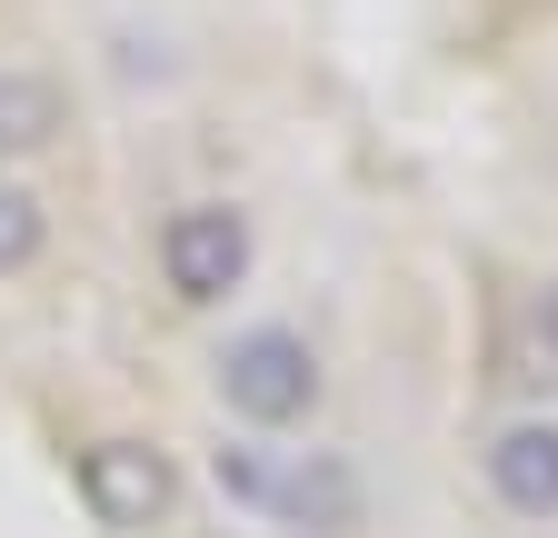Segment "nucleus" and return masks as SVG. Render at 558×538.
<instances>
[{
    "mask_svg": "<svg viewBox=\"0 0 558 538\" xmlns=\"http://www.w3.org/2000/svg\"><path fill=\"white\" fill-rule=\"evenodd\" d=\"M220 409L230 419H250V429H300L310 409H319V350L300 340V329H279V319H259V329H240V340L220 350Z\"/></svg>",
    "mask_w": 558,
    "mask_h": 538,
    "instance_id": "obj_1",
    "label": "nucleus"
},
{
    "mask_svg": "<svg viewBox=\"0 0 558 538\" xmlns=\"http://www.w3.org/2000/svg\"><path fill=\"white\" fill-rule=\"evenodd\" d=\"M150 249H160V290L180 309H220L250 280V210H230V199H180Z\"/></svg>",
    "mask_w": 558,
    "mask_h": 538,
    "instance_id": "obj_2",
    "label": "nucleus"
},
{
    "mask_svg": "<svg viewBox=\"0 0 558 538\" xmlns=\"http://www.w3.org/2000/svg\"><path fill=\"white\" fill-rule=\"evenodd\" d=\"M81 509H90L110 538L170 528V509H180V458L150 449V439H90V449H81Z\"/></svg>",
    "mask_w": 558,
    "mask_h": 538,
    "instance_id": "obj_3",
    "label": "nucleus"
},
{
    "mask_svg": "<svg viewBox=\"0 0 558 538\" xmlns=\"http://www.w3.org/2000/svg\"><path fill=\"white\" fill-rule=\"evenodd\" d=\"M259 509L290 528V538H360L369 528V479L339 449H300L290 468H269V499Z\"/></svg>",
    "mask_w": 558,
    "mask_h": 538,
    "instance_id": "obj_4",
    "label": "nucleus"
},
{
    "mask_svg": "<svg viewBox=\"0 0 558 538\" xmlns=\"http://www.w3.org/2000/svg\"><path fill=\"white\" fill-rule=\"evenodd\" d=\"M488 489H499L509 518L548 528L558 518V419H509L488 439Z\"/></svg>",
    "mask_w": 558,
    "mask_h": 538,
    "instance_id": "obj_5",
    "label": "nucleus"
},
{
    "mask_svg": "<svg viewBox=\"0 0 558 538\" xmlns=\"http://www.w3.org/2000/svg\"><path fill=\"white\" fill-rule=\"evenodd\" d=\"M70 130V90L50 71H0V160H31Z\"/></svg>",
    "mask_w": 558,
    "mask_h": 538,
    "instance_id": "obj_6",
    "label": "nucleus"
},
{
    "mask_svg": "<svg viewBox=\"0 0 558 538\" xmlns=\"http://www.w3.org/2000/svg\"><path fill=\"white\" fill-rule=\"evenodd\" d=\"M40 240H50L40 199H31L21 180H0V280H11V269H31V259H40Z\"/></svg>",
    "mask_w": 558,
    "mask_h": 538,
    "instance_id": "obj_7",
    "label": "nucleus"
},
{
    "mask_svg": "<svg viewBox=\"0 0 558 538\" xmlns=\"http://www.w3.org/2000/svg\"><path fill=\"white\" fill-rule=\"evenodd\" d=\"M220 489H230L240 509H259V499H269V458H259V449H220Z\"/></svg>",
    "mask_w": 558,
    "mask_h": 538,
    "instance_id": "obj_8",
    "label": "nucleus"
},
{
    "mask_svg": "<svg viewBox=\"0 0 558 538\" xmlns=\"http://www.w3.org/2000/svg\"><path fill=\"white\" fill-rule=\"evenodd\" d=\"M529 329H538V350H548V359H558V280H548V290H538V309H529Z\"/></svg>",
    "mask_w": 558,
    "mask_h": 538,
    "instance_id": "obj_9",
    "label": "nucleus"
}]
</instances>
